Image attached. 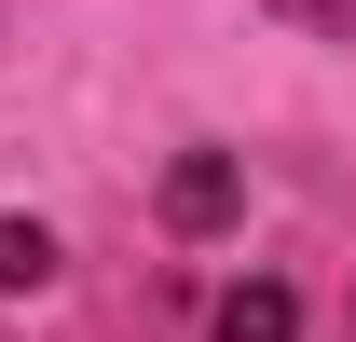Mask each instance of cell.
<instances>
[{
    "label": "cell",
    "instance_id": "6da1fadb",
    "mask_svg": "<svg viewBox=\"0 0 356 342\" xmlns=\"http://www.w3.org/2000/svg\"><path fill=\"white\" fill-rule=\"evenodd\" d=\"M233 206H247L233 151H178L165 165V233H233Z\"/></svg>",
    "mask_w": 356,
    "mask_h": 342
},
{
    "label": "cell",
    "instance_id": "277c9868",
    "mask_svg": "<svg viewBox=\"0 0 356 342\" xmlns=\"http://www.w3.org/2000/svg\"><path fill=\"white\" fill-rule=\"evenodd\" d=\"M261 14H288V28H315V42H356V0H261Z\"/></svg>",
    "mask_w": 356,
    "mask_h": 342
},
{
    "label": "cell",
    "instance_id": "7a4b0ae2",
    "mask_svg": "<svg viewBox=\"0 0 356 342\" xmlns=\"http://www.w3.org/2000/svg\"><path fill=\"white\" fill-rule=\"evenodd\" d=\"M220 342H302V301L261 274V288H233V301H220Z\"/></svg>",
    "mask_w": 356,
    "mask_h": 342
},
{
    "label": "cell",
    "instance_id": "3957f363",
    "mask_svg": "<svg viewBox=\"0 0 356 342\" xmlns=\"http://www.w3.org/2000/svg\"><path fill=\"white\" fill-rule=\"evenodd\" d=\"M14 288H55V233L42 219H0V301Z\"/></svg>",
    "mask_w": 356,
    "mask_h": 342
}]
</instances>
